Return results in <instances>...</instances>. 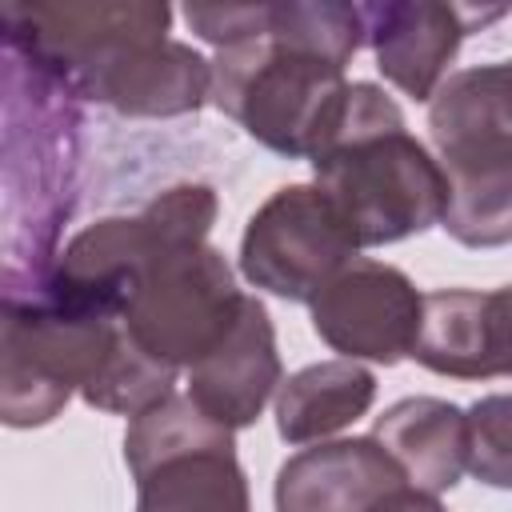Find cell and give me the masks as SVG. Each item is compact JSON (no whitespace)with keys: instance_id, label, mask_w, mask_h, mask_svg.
Instances as JSON below:
<instances>
[{"instance_id":"obj_1","label":"cell","mask_w":512,"mask_h":512,"mask_svg":"<svg viewBox=\"0 0 512 512\" xmlns=\"http://www.w3.org/2000/svg\"><path fill=\"white\" fill-rule=\"evenodd\" d=\"M364 44L360 4H264L252 40L212 60V104L264 148L308 160L344 96V64Z\"/></svg>"},{"instance_id":"obj_2","label":"cell","mask_w":512,"mask_h":512,"mask_svg":"<svg viewBox=\"0 0 512 512\" xmlns=\"http://www.w3.org/2000/svg\"><path fill=\"white\" fill-rule=\"evenodd\" d=\"M308 164L316 188L340 208L360 248L396 244L444 220L448 176L404 128L396 100L376 84H348V96Z\"/></svg>"},{"instance_id":"obj_3","label":"cell","mask_w":512,"mask_h":512,"mask_svg":"<svg viewBox=\"0 0 512 512\" xmlns=\"http://www.w3.org/2000/svg\"><path fill=\"white\" fill-rule=\"evenodd\" d=\"M124 316H108L32 284L28 296H4L0 344V416L12 428L48 424L72 392H84L104 368Z\"/></svg>"},{"instance_id":"obj_4","label":"cell","mask_w":512,"mask_h":512,"mask_svg":"<svg viewBox=\"0 0 512 512\" xmlns=\"http://www.w3.org/2000/svg\"><path fill=\"white\" fill-rule=\"evenodd\" d=\"M212 220L216 192L208 184H176L132 216H108L76 232L60 260L32 284H44L72 304L124 316L140 272L172 248L204 244Z\"/></svg>"},{"instance_id":"obj_5","label":"cell","mask_w":512,"mask_h":512,"mask_svg":"<svg viewBox=\"0 0 512 512\" xmlns=\"http://www.w3.org/2000/svg\"><path fill=\"white\" fill-rule=\"evenodd\" d=\"M124 460L136 480V512H248L232 428L200 412L192 396H168L132 416Z\"/></svg>"},{"instance_id":"obj_6","label":"cell","mask_w":512,"mask_h":512,"mask_svg":"<svg viewBox=\"0 0 512 512\" xmlns=\"http://www.w3.org/2000/svg\"><path fill=\"white\" fill-rule=\"evenodd\" d=\"M240 308L244 292L224 256L208 244H184L140 272L124 304V328L156 360L192 368L232 332Z\"/></svg>"},{"instance_id":"obj_7","label":"cell","mask_w":512,"mask_h":512,"mask_svg":"<svg viewBox=\"0 0 512 512\" xmlns=\"http://www.w3.org/2000/svg\"><path fill=\"white\" fill-rule=\"evenodd\" d=\"M360 252L356 232L316 184L272 192L244 228L240 272L280 300H316Z\"/></svg>"},{"instance_id":"obj_8","label":"cell","mask_w":512,"mask_h":512,"mask_svg":"<svg viewBox=\"0 0 512 512\" xmlns=\"http://www.w3.org/2000/svg\"><path fill=\"white\" fill-rule=\"evenodd\" d=\"M420 312L424 296L400 268L352 260L312 300V328L324 344L344 352V360H376L388 368L412 356Z\"/></svg>"},{"instance_id":"obj_9","label":"cell","mask_w":512,"mask_h":512,"mask_svg":"<svg viewBox=\"0 0 512 512\" xmlns=\"http://www.w3.org/2000/svg\"><path fill=\"white\" fill-rule=\"evenodd\" d=\"M364 40L376 52V68L412 100H432L444 68L452 64L460 40L504 8H464L436 0H384L360 4Z\"/></svg>"},{"instance_id":"obj_10","label":"cell","mask_w":512,"mask_h":512,"mask_svg":"<svg viewBox=\"0 0 512 512\" xmlns=\"http://www.w3.org/2000/svg\"><path fill=\"white\" fill-rule=\"evenodd\" d=\"M68 92L124 116H184L212 92V60L168 36L136 40L88 64Z\"/></svg>"},{"instance_id":"obj_11","label":"cell","mask_w":512,"mask_h":512,"mask_svg":"<svg viewBox=\"0 0 512 512\" xmlns=\"http://www.w3.org/2000/svg\"><path fill=\"white\" fill-rule=\"evenodd\" d=\"M408 484L376 436L328 440L296 452L276 472V512H372Z\"/></svg>"},{"instance_id":"obj_12","label":"cell","mask_w":512,"mask_h":512,"mask_svg":"<svg viewBox=\"0 0 512 512\" xmlns=\"http://www.w3.org/2000/svg\"><path fill=\"white\" fill-rule=\"evenodd\" d=\"M280 388L276 332L256 296H244L232 332L188 368V396L224 428H248L264 412L268 396Z\"/></svg>"},{"instance_id":"obj_13","label":"cell","mask_w":512,"mask_h":512,"mask_svg":"<svg viewBox=\"0 0 512 512\" xmlns=\"http://www.w3.org/2000/svg\"><path fill=\"white\" fill-rule=\"evenodd\" d=\"M448 176L444 232L468 248L512 244V140H472L440 152Z\"/></svg>"},{"instance_id":"obj_14","label":"cell","mask_w":512,"mask_h":512,"mask_svg":"<svg viewBox=\"0 0 512 512\" xmlns=\"http://www.w3.org/2000/svg\"><path fill=\"white\" fill-rule=\"evenodd\" d=\"M372 436L404 468L412 488L448 492L468 468V416L436 396H408L376 416Z\"/></svg>"},{"instance_id":"obj_15","label":"cell","mask_w":512,"mask_h":512,"mask_svg":"<svg viewBox=\"0 0 512 512\" xmlns=\"http://www.w3.org/2000/svg\"><path fill=\"white\" fill-rule=\"evenodd\" d=\"M376 400V376L356 360H324L288 376L276 392V428L288 444L324 440L360 420Z\"/></svg>"},{"instance_id":"obj_16","label":"cell","mask_w":512,"mask_h":512,"mask_svg":"<svg viewBox=\"0 0 512 512\" xmlns=\"http://www.w3.org/2000/svg\"><path fill=\"white\" fill-rule=\"evenodd\" d=\"M436 152L472 140H512V60L452 72L428 108Z\"/></svg>"},{"instance_id":"obj_17","label":"cell","mask_w":512,"mask_h":512,"mask_svg":"<svg viewBox=\"0 0 512 512\" xmlns=\"http://www.w3.org/2000/svg\"><path fill=\"white\" fill-rule=\"evenodd\" d=\"M412 360L456 380H484V292L440 288L424 296Z\"/></svg>"},{"instance_id":"obj_18","label":"cell","mask_w":512,"mask_h":512,"mask_svg":"<svg viewBox=\"0 0 512 512\" xmlns=\"http://www.w3.org/2000/svg\"><path fill=\"white\" fill-rule=\"evenodd\" d=\"M176 384V368L156 360L148 348H140L132 340L128 328H120L104 368L92 376V384L80 392L92 408L100 412H120V416H140L148 408H156L160 400L172 396Z\"/></svg>"},{"instance_id":"obj_19","label":"cell","mask_w":512,"mask_h":512,"mask_svg":"<svg viewBox=\"0 0 512 512\" xmlns=\"http://www.w3.org/2000/svg\"><path fill=\"white\" fill-rule=\"evenodd\" d=\"M464 416L468 472L488 488H512V396H484Z\"/></svg>"},{"instance_id":"obj_20","label":"cell","mask_w":512,"mask_h":512,"mask_svg":"<svg viewBox=\"0 0 512 512\" xmlns=\"http://www.w3.org/2000/svg\"><path fill=\"white\" fill-rule=\"evenodd\" d=\"M512 376V284L484 292V380Z\"/></svg>"},{"instance_id":"obj_21","label":"cell","mask_w":512,"mask_h":512,"mask_svg":"<svg viewBox=\"0 0 512 512\" xmlns=\"http://www.w3.org/2000/svg\"><path fill=\"white\" fill-rule=\"evenodd\" d=\"M372 512H444V504L424 492V488H412V484H400L396 492H388Z\"/></svg>"}]
</instances>
